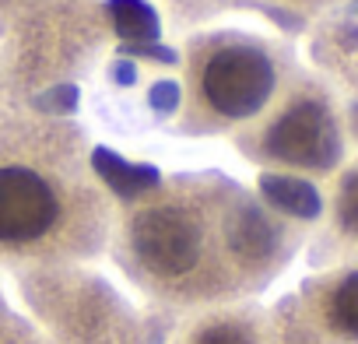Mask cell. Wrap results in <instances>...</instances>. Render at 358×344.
I'll return each instance as SVG.
<instances>
[{"instance_id":"obj_1","label":"cell","mask_w":358,"mask_h":344,"mask_svg":"<svg viewBox=\"0 0 358 344\" xmlns=\"http://www.w3.org/2000/svg\"><path fill=\"white\" fill-rule=\"evenodd\" d=\"M127 250L144 281L172 295L222 292L243 281H267L285 260L281 229L250 201L215 222L190 201H158L130 215Z\"/></svg>"},{"instance_id":"obj_2","label":"cell","mask_w":358,"mask_h":344,"mask_svg":"<svg viewBox=\"0 0 358 344\" xmlns=\"http://www.w3.org/2000/svg\"><path fill=\"white\" fill-rule=\"evenodd\" d=\"M278 92V60L260 43H222L201 67V95L225 120L257 116Z\"/></svg>"},{"instance_id":"obj_3","label":"cell","mask_w":358,"mask_h":344,"mask_svg":"<svg viewBox=\"0 0 358 344\" xmlns=\"http://www.w3.org/2000/svg\"><path fill=\"white\" fill-rule=\"evenodd\" d=\"M64 225V194L32 165H0V250L29 253Z\"/></svg>"},{"instance_id":"obj_4","label":"cell","mask_w":358,"mask_h":344,"mask_svg":"<svg viewBox=\"0 0 358 344\" xmlns=\"http://www.w3.org/2000/svg\"><path fill=\"white\" fill-rule=\"evenodd\" d=\"M267 151L299 169H313V172L334 169L341 158V127L327 95L320 92L299 95L271 127Z\"/></svg>"},{"instance_id":"obj_5","label":"cell","mask_w":358,"mask_h":344,"mask_svg":"<svg viewBox=\"0 0 358 344\" xmlns=\"http://www.w3.org/2000/svg\"><path fill=\"white\" fill-rule=\"evenodd\" d=\"M309 313L334 344H358V264L320 278L309 288Z\"/></svg>"},{"instance_id":"obj_6","label":"cell","mask_w":358,"mask_h":344,"mask_svg":"<svg viewBox=\"0 0 358 344\" xmlns=\"http://www.w3.org/2000/svg\"><path fill=\"white\" fill-rule=\"evenodd\" d=\"M334 232L348 253H358V162L348 165L334 190Z\"/></svg>"},{"instance_id":"obj_7","label":"cell","mask_w":358,"mask_h":344,"mask_svg":"<svg viewBox=\"0 0 358 344\" xmlns=\"http://www.w3.org/2000/svg\"><path fill=\"white\" fill-rule=\"evenodd\" d=\"M194 344H257V334L243 323H215L204 334H197Z\"/></svg>"}]
</instances>
